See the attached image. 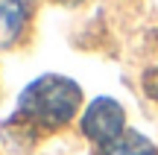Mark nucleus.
Masks as SVG:
<instances>
[{
    "instance_id": "obj_4",
    "label": "nucleus",
    "mask_w": 158,
    "mask_h": 155,
    "mask_svg": "<svg viewBox=\"0 0 158 155\" xmlns=\"http://www.w3.org/2000/svg\"><path fill=\"white\" fill-rule=\"evenodd\" d=\"M102 155H158L155 144L138 132H123L117 141L102 146Z\"/></svg>"
},
{
    "instance_id": "obj_5",
    "label": "nucleus",
    "mask_w": 158,
    "mask_h": 155,
    "mask_svg": "<svg viewBox=\"0 0 158 155\" xmlns=\"http://www.w3.org/2000/svg\"><path fill=\"white\" fill-rule=\"evenodd\" d=\"M143 88H147V94L152 100H158V70H149V73L143 76Z\"/></svg>"
},
{
    "instance_id": "obj_2",
    "label": "nucleus",
    "mask_w": 158,
    "mask_h": 155,
    "mask_svg": "<svg viewBox=\"0 0 158 155\" xmlns=\"http://www.w3.org/2000/svg\"><path fill=\"white\" fill-rule=\"evenodd\" d=\"M123 120L126 114L120 108V103H114L111 97H97L82 114V132L91 141L108 146L111 141H117L123 135Z\"/></svg>"
},
{
    "instance_id": "obj_1",
    "label": "nucleus",
    "mask_w": 158,
    "mask_h": 155,
    "mask_svg": "<svg viewBox=\"0 0 158 155\" xmlns=\"http://www.w3.org/2000/svg\"><path fill=\"white\" fill-rule=\"evenodd\" d=\"M79 105V88L62 76H41L21 94L15 117L38 126H62L73 117Z\"/></svg>"
},
{
    "instance_id": "obj_3",
    "label": "nucleus",
    "mask_w": 158,
    "mask_h": 155,
    "mask_svg": "<svg viewBox=\"0 0 158 155\" xmlns=\"http://www.w3.org/2000/svg\"><path fill=\"white\" fill-rule=\"evenodd\" d=\"M27 0H0V47H9L27 23Z\"/></svg>"
}]
</instances>
